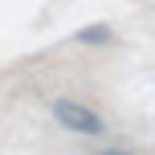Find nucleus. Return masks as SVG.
<instances>
[{
    "label": "nucleus",
    "instance_id": "obj_1",
    "mask_svg": "<svg viewBox=\"0 0 155 155\" xmlns=\"http://www.w3.org/2000/svg\"><path fill=\"white\" fill-rule=\"evenodd\" d=\"M53 118L65 127V131H74V135H102V131H106V123H102L98 110L82 106V102H70V98H57L53 102Z\"/></svg>",
    "mask_w": 155,
    "mask_h": 155
},
{
    "label": "nucleus",
    "instance_id": "obj_2",
    "mask_svg": "<svg viewBox=\"0 0 155 155\" xmlns=\"http://www.w3.org/2000/svg\"><path fill=\"white\" fill-rule=\"evenodd\" d=\"M102 37H106V29H102V25H98V29H90V33H82V41H102Z\"/></svg>",
    "mask_w": 155,
    "mask_h": 155
},
{
    "label": "nucleus",
    "instance_id": "obj_3",
    "mask_svg": "<svg viewBox=\"0 0 155 155\" xmlns=\"http://www.w3.org/2000/svg\"><path fill=\"white\" fill-rule=\"evenodd\" d=\"M98 155H135V151H118V147H110V151H98Z\"/></svg>",
    "mask_w": 155,
    "mask_h": 155
}]
</instances>
